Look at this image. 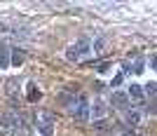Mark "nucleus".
I'll use <instances>...</instances> for the list:
<instances>
[{
  "instance_id": "nucleus-1",
  "label": "nucleus",
  "mask_w": 157,
  "mask_h": 136,
  "mask_svg": "<svg viewBox=\"0 0 157 136\" xmlns=\"http://www.w3.org/2000/svg\"><path fill=\"white\" fill-rule=\"evenodd\" d=\"M66 59L68 61H80V59H85L92 54V40L89 38H80L78 42H73L71 47H66Z\"/></svg>"
},
{
  "instance_id": "nucleus-2",
  "label": "nucleus",
  "mask_w": 157,
  "mask_h": 136,
  "mask_svg": "<svg viewBox=\"0 0 157 136\" xmlns=\"http://www.w3.org/2000/svg\"><path fill=\"white\" fill-rule=\"evenodd\" d=\"M71 115H73L75 122H87V120H92V117H89V99L87 96L75 99V103L71 106Z\"/></svg>"
},
{
  "instance_id": "nucleus-3",
  "label": "nucleus",
  "mask_w": 157,
  "mask_h": 136,
  "mask_svg": "<svg viewBox=\"0 0 157 136\" xmlns=\"http://www.w3.org/2000/svg\"><path fill=\"white\" fill-rule=\"evenodd\" d=\"M105 115H108V103L103 99H94V103H89V117L94 122H101L105 120Z\"/></svg>"
},
{
  "instance_id": "nucleus-4",
  "label": "nucleus",
  "mask_w": 157,
  "mask_h": 136,
  "mask_svg": "<svg viewBox=\"0 0 157 136\" xmlns=\"http://www.w3.org/2000/svg\"><path fill=\"white\" fill-rule=\"evenodd\" d=\"M129 103H131V99L127 96L124 91H113V96H110V106L113 108H117V110H129Z\"/></svg>"
},
{
  "instance_id": "nucleus-5",
  "label": "nucleus",
  "mask_w": 157,
  "mask_h": 136,
  "mask_svg": "<svg viewBox=\"0 0 157 136\" xmlns=\"http://www.w3.org/2000/svg\"><path fill=\"white\" fill-rule=\"evenodd\" d=\"M19 124H21V117L17 113H2L0 115V127L2 129H17Z\"/></svg>"
},
{
  "instance_id": "nucleus-6",
  "label": "nucleus",
  "mask_w": 157,
  "mask_h": 136,
  "mask_svg": "<svg viewBox=\"0 0 157 136\" xmlns=\"http://www.w3.org/2000/svg\"><path fill=\"white\" fill-rule=\"evenodd\" d=\"M54 124L56 122V117H54L52 110H47V108H40L38 113H35V124Z\"/></svg>"
},
{
  "instance_id": "nucleus-7",
  "label": "nucleus",
  "mask_w": 157,
  "mask_h": 136,
  "mask_svg": "<svg viewBox=\"0 0 157 136\" xmlns=\"http://www.w3.org/2000/svg\"><path fill=\"white\" fill-rule=\"evenodd\" d=\"M124 122L129 124V127H138V124L143 122V113H141V110H127L124 113Z\"/></svg>"
},
{
  "instance_id": "nucleus-8",
  "label": "nucleus",
  "mask_w": 157,
  "mask_h": 136,
  "mask_svg": "<svg viewBox=\"0 0 157 136\" xmlns=\"http://www.w3.org/2000/svg\"><path fill=\"white\" fill-rule=\"evenodd\" d=\"M24 61H26V52H24V49H12V52H10V66H17V68H19Z\"/></svg>"
},
{
  "instance_id": "nucleus-9",
  "label": "nucleus",
  "mask_w": 157,
  "mask_h": 136,
  "mask_svg": "<svg viewBox=\"0 0 157 136\" xmlns=\"http://www.w3.org/2000/svg\"><path fill=\"white\" fill-rule=\"evenodd\" d=\"M127 96H129L131 101H143V99H145L143 87H141V84H129V91H127Z\"/></svg>"
},
{
  "instance_id": "nucleus-10",
  "label": "nucleus",
  "mask_w": 157,
  "mask_h": 136,
  "mask_svg": "<svg viewBox=\"0 0 157 136\" xmlns=\"http://www.w3.org/2000/svg\"><path fill=\"white\" fill-rule=\"evenodd\" d=\"M17 91H19V80L10 78L5 82V94H7V96H17Z\"/></svg>"
},
{
  "instance_id": "nucleus-11",
  "label": "nucleus",
  "mask_w": 157,
  "mask_h": 136,
  "mask_svg": "<svg viewBox=\"0 0 157 136\" xmlns=\"http://www.w3.org/2000/svg\"><path fill=\"white\" fill-rule=\"evenodd\" d=\"M26 99H28V101H38V99H40V89H38V84H35V82L26 84Z\"/></svg>"
},
{
  "instance_id": "nucleus-12",
  "label": "nucleus",
  "mask_w": 157,
  "mask_h": 136,
  "mask_svg": "<svg viewBox=\"0 0 157 136\" xmlns=\"http://www.w3.org/2000/svg\"><path fill=\"white\" fill-rule=\"evenodd\" d=\"M7 66H10V47L0 45V71H5Z\"/></svg>"
},
{
  "instance_id": "nucleus-13",
  "label": "nucleus",
  "mask_w": 157,
  "mask_h": 136,
  "mask_svg": "<svg viewBox=\"0 0 157 136\" xmlns=\"http://www.w3.org/2000/svg\"><path fill=\"white\" fill-rule=\"evenodd\" d=\"M105 38H94L92 40V52H96V54H101V52H105Z\"/></svg>"
},
{
  "instance_id": "nucleus-14",
  "label": "nucleus",
  "mask_w": 157,
  "mask_h": 136,
  "mask_svg": "<svg viewBox=\"0 0 157 136\" xmlns=\"http://www.w3.org/2000/svg\"><path fill=\"white\" fill-rule=\"evenodd\" d=\"M35 127H38V134L40 136H52L54 134V124H35Z\"/></svg>"
},
{
  "instance_id": "nucleus-15",
  "label": "nucleus",
  "mask_w": 157,
  "mask_h": 136,
  "mask_svg": "<svg viewBox=\"0 0 157 136\" xmlns=\"http://www.w3.org/2000/svg\"><path fill=\"white\" fill-rule=\"evenodd\" d=\"M143 94H145V96H150V99H155L157 96V82H148L143 87Z\"/></svg>"
},
{
  "instance_id": "nucleus-16",
  "label": "nucleus",
  "mask_w": 157,
  "mask_h": 136,
  "mask_svg": "<svg viewBox=\"0 0 157 136\" xmlns=\"http://www.w3.org/2000/svg\"><path fill=\"white\" fill-rule=\"evenodd\" d=\"M122 80H124V73H117V75L110 80V87H120V84H122Z\"/></svg>"
},
{
  "instance_id": "nucleus-17",
  "label": "nucleus",
  "mask_w": 157,
  "mask_h": 136,
  "mask_svg": "<svg viewBox=\"0 0 157 136\" xmlns=\"http://www.w3.org/2000/svg\"><path fill=\"white\" fill-rule=\"evenodd\" d=\"M96 71H98V73H105V71H108V64H98Z\"/></svg>"
},
{
  "instance_id": "nucleus-18",
  "label": "nucleus",
  "mask_w": 157,
  "mask_h": 136,
  "mask_svg": "<svg viewBox=\"0 0 157 136\" xmlns=\"http://www.w3.org/2000/svg\"><path fill=\"white\" fill-rule=\"evenodd\" d=\"M148 64H150V68H155V71H157V56H150V61H148Z\"/></svg>"
},
{
  "instance_id": "nucleus-19",
  "label": "nucleus",
  "mask_w": 157,
  "mask_h": 136,
  "mask_svg": "<svg viewBox=\"0 0 157 136\" xmlns=\"http://www.w3.org/2000/svg\"><path fill=\"white\" fill-rule=\"evenodd\" d=\"M120 136H136L134 131H124V134H120Z\"/></svg>"
}]
</instances>
